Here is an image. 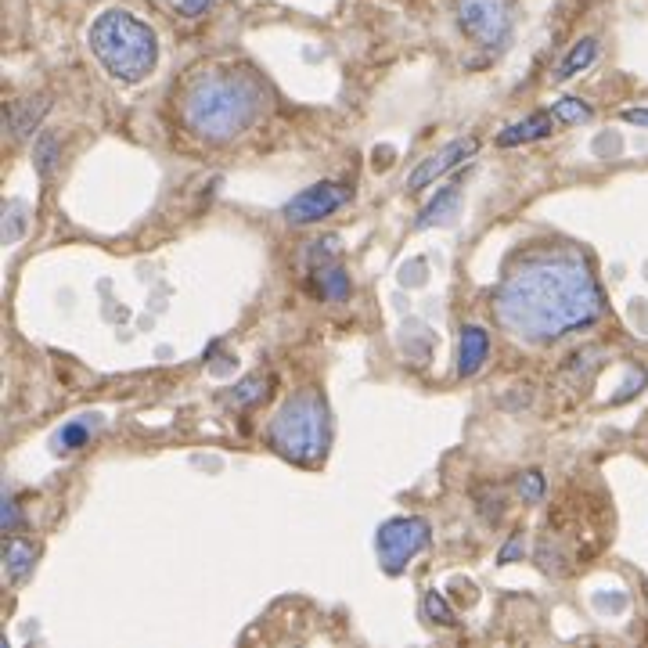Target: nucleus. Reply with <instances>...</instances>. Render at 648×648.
I'll use <instances>...</instances> for the list:
<instances>
[{"label": "nucleus", "mask_w": 648, "mask_h": 648, "mask_svg": "<svg viewBox=\"0 0 648 648\" xmlns=\"http://www.w3.org/2000/svg\"><path fill=\"white\" fill-rule=\"evenodd\" d=\"M605 299L591 267L576 256H544L508 274L497 292L504 328L526 342H551L602 317Z\"/></svg>", "instance_id": "f257e3e1"}, {"label": "nucleus", "mask_w": 648, "mask_h": 648, "mask_svg": "<svg viewBox=\"0 0 648 648\" xmlns=\"http://www.w3.org/2000/svg\"><path fill=\"white\" fill-rule=\"evenodd\" d=\"M263 94L242 72H220L209 80H198L188 94V126L206 141H227V137L249 130L260 116Z\"/></svg>", "instance_id": "f03ea898"}, {"label": "nucleus", "mask_w": 648, "mask_h": 648, "mask_svg": "<svg viewBox=\"0 0 648 648\" xmlns=\"http://www.w3.org/2000/svg\"><path fill=\"white\" fill-rule=\"evenodd\" d=\"M87 44L101 69L119 83H141L159 62V36L148 22L123 8H108L94 18Z\"/></svg>", "instance_id": "7ed1b4c3"}, {"label": "nucleus", "mask_w": 648, "mask_h": 648, "mask_svg": "<svg viewBox=\"0 0 648 648\" xmlns=\"http://www.w3.org/2000/svg\"><path fill=\"white\" fill-rule=\"evenodd\" d=\"M270 443L278 454L292 461H314L324 454L328 443V411L317 396L303 393L296 400H288L278 411V418L270 422Z\"/></svg>", "instance_id": "20e7f679"}, {"label": "nucleus", "mask_w": 648, "mask_h": 648, "mask_svg": "<svg viewBox=\"0 0 648 648\" xmlns=\"http://www.w3.org/2000/svg\"><path fill=\"white\" fill-rule=\"evenodd\" d=\"M378 548V562L386 573H400V569L418 558L425 548H429V522L425 519H389L375 537Z\"/></svg>", "instance_id": "39448f33"}, {"label": "nucleus", "mask_w": 648, "mask_h": 648, "mask_svg": "<svg viewBox=\"0 0 648 648\" xmlns=\"http://www.w3.org/2000/svg\"><path fill=\"white\" fill-rule=\"evenodd\" d=\"M458 26L479 47H501L512 33V4L508 0H458Z\"/></svg>", "instance_id": "423d86ee"}, {"label": "nucleus", "mask_w": 648, "mask_h": 648, "mask_svg": "<svg viewBox=\"0 0 648 648\" xmlns=\"http://www.w3.org/2000/svg\"><path fill=\"white\" fill-rule=\"evenodd\" d=\"M342 202H346V191H342L339 184H332V180H321V184L299 191V195L288 202L285 220L288 224H317L324 216H332Z\"/></svg>", "instance_id": "0eeeda50"}, {"label": "nucleus", "mask_w": 648, "mask_h": 648, "mask_svg": "<svg viewBox=\"0 0 648 648\" xmlns=\"http://www.w3.org/2000/svg\"><path fill=\"white\" fill-rule=\"evenodd\" d=\"M476 148H479L476 137H458V141H450L447 148H440L436 155H429V159H422L418 166H414V173L407 177V191L429 188L436 177H443L447 170H454V166H461L465 159H472Z\"/></svg>", "instance_id": "6e6552de"}, {"label": "nucleus", "mask_w": 648, "mask_h": 648, "mask_svg": "<svg viewBox=\"0 0 648 648\" xmlns=\"http://www.w3.org/2000/svg\"><path fill=\"white\" fill-rule=\"evenodd\" d=\"M558 126V116L555 112H533L530 119H522V123H512L508 130L497 134V144L501 148H515V144H530V141H540V137H551Z\"/></svg>", "instance_id": "1a4fd4ad"}, {"label": "nucleus", "mask_w": 648, "mask_h": 648, "mask_svg": "<svg viewBox=\"0 0 648 648\" xmlns=\"http://www.w3.org/2000/svg\"><path fill=\"white\" fill-rule=\"evenodd\" d=\"M486 353H490V335L479 328V324H468L461 328V342H458V375L472 378L483 368Z\"/></svg>", "instance_id": "9d476101"}, {"label": "nucleus", "mask_w": 648, "mask_h": 648, "mask_svg": "<svg viewBox=\"0 0 648 648\" xmlns=\"http://www.w3.org/2000/svg\"><path fill=\"white\" fill-rule=\"evenodd\" d=\"M47 108H51V101L47 98H26V101H15V105L8 108V130L15 141H26V137H33V130L40 126V119L47 116Z\"/></svg>", "instance_id": "9b49d317"}, {"label": "nucleus", "mask_w": 648, "mask_h": 648, "mask_svg": "<svg viewBox=\"0 0 648 648\" xmlns=\"http://www.w3.org/2000/svg\"><path fill=\"white\" fill-rule=\"evenodd\" d=\"M33 562H36V548L29 540L11 537L8 544H4V573H8L11 584H22L29 576V569H33Z\"/></svg>", "instance_id": "f8f14e48"}, {"label": "nucleus", "mask_w": 648, "mask_h": 648, "mask_svg": "<svg viewBox=\"0 0 648 648\" xmlns=\"http://www.w3.org/2000/svg\"><path fill=\"white\" fill-rule=\"evenodd\" d=\"M598 58V40L594 36H584V40H576L573 47H569V54L558 62V72H555V80H573L576 72H584L587 65Z\"/></svg>", "instance_id": "ddd939ff"}, {"label": "nucleus", "mask_w": 648, "mask_h": 648, "mask_svg": "<svg viewBox=\"0 0 648 648\" xmlns=\"http://www.w3.org/2000/svg\"><path fill=\"white\" fill-rule=\"evenodd\" d=\"M458 188H454V184H450V188H440L436 191V198H432L429 206L422 209V216H418V220H414V227H418V231H422V227H432V224H443V220H450V216H454V209H458Z\"/></svg>", "instance_id": "4468645a"}, {"label": "nucleus", "mask_w": 648, "mask_h": 648, "mask_svg": "<svg viewBox=\"0 0 648 648\" xmlns=\"http://www.w3.org/2000/svg\"><path fill=\"white\" fill-rule=\"evenodd\" d=\"M317 288L324 299H346L350 296V274L342 267H321L317 270Z\"/></svg>", "instance_id": "2eb2a0df"}, {"label": "nucleus", "mask_w": 648, "mask_h": 648, "mask_svg": "<svg viewBox=\"0 0 648 648\" xmlns=\"http://www.w3.org/2000/svg\"><path fill=\"white\" fill-rule=\"evenodd\" d=\"M90 429H94V422H87V418H80V422H69L62 432H58V450H76L83 447V443L90 440Z\"/></svg>", "instance_id": "dca6fc26"}, {"label": "nucleus", "mask_w": 648, "mask_h": 648, "mask_svg": "<svg viewBox=\"0 0 648 648\" xmlns=\"http://www.w3.org/2000/svg\"><path fill=\"white\" fill-rule=\"evenodd\" d=\"M54 155H58V141H54L51 134H40V141H36V148H33V166L40 177H51Z\"/></svg>", "instance_id": "f3484780"}, {"label": "nucleus", "mask_w": 648, "mask_h": 648, "mask_svg": "<svg viewBox=\"0 0 648 648\" xmlns=\"http://www.w3.org/2000/svg\"><path fill=\"white\" fill-rule=\"evenodd\" d=\"M558 116V123H587L591 119V105L587 101H580V98H562V101H555V108H551Z\"/></svg>", "instance_id": "a211bd4d"}, {"label": "nucleus", "mask_w": 648, "mask_h": 648, "mask_svg": "<svg viewBox=\"0 0 648 648\" xmlns=\"http://www.w3.org/2000/svg\"><path fill=\"white\" fill-rule=\"evenodd\" d=\"M425 616H429L432 623H440V627H454V609L447 605V598H443L440 591H429L425 594Z\"/></svg>", "instance_id": "6ab92c4d"}, {"label": "nucleus", "mask_w": 648, "mask_h": 648, "mask_svg": "<svg viewBox=\"0 0 648 648\" xmlns=\"http://www.w3.org/2000/svg\"><path fill=\"white\" fill-rule=\"evenodd\" d=\"M267 393V382H263L260 375H252V378H242L238 386H234V393H231V400L238 407H249V404H256L260 396Z\"/></svg>", "instance_id": "aec40b11"}, {"label": "nucleus", "mask_w": 648, "mask_h": 648, "mask_svg": "<svg viewBox=\"0 0 648 648\" xmlns=\"http://www.w3.org/2000/svg\"><path fill=\"white\" fill-rule=\"evenodd\" d=\"M22 234H26V209H22V202H11L8 227H4V245H15Z\"/></svg>", "instance_id": "412c9836"}, {"label": "nucleus", "mask_w": 648, "mask_h": 648, "mask_svg": "<svg viewBox=\"0 0 648 648\" xmlns=\"http://www.w3.org/2000/svg\"><path fill=\"white\" fill-rule=\"evenodd\" d=\"M519 497H522V501L537 504L540 497H544V476H540V472H522V476H519Z\"/></svg>", "instance_id": "4be33fe9"}, {"label": "nucleus", "mask_w": 648, "mask_h": 648, "mask_svg": "<svg viewBox=\"0 0 648 648\" xmlns=\"http://www.w3.org/2000/svg\"><path fill=\"white\" fill-rule=\"evenodd\" d=\"M0 522H4V533L18 530V501L15 497H4V508H0Z\"/></svg>", "instance_id": "5701e85b"}, {"label": "nucleus", "mask_w": 648, "mask_h": 648, "mask_svg": "<svg viewBox=\"0 0 648 648\" xmlns=\"http://www.w3.org/2000/svg\"><path fill=\"white\" fill-rule=\"evenodd\" d=\"M519 555H522V537H519V533H515V537L508 540V544H504L501 562H504V566H508V562H515V558H519Z\"/></svg>", "instance_id": "b1692460"}, {"label": "nucleus", "mask_w": 648, "mask_h": 648, "mask_svg": "<svg viewBox=\"0 0 648 648\" xmlns=\"http://www.w3.org/2000/svg\"><path fill=\"white\" fill-rule=\"evenodd\" d=\"M623 123H638V126H648V108H623L620 112Z\"/></svg>", "instance_id": "393cba45"}, {"label": "nucleus", "mask_w": 648, "mask_h": 648, "mask_svg": "<svg viewBox=\"0 0 648 648\" xmlns=\"http://www.w3.org/2000/svg\"><path fill=\"white\" fill-rule=\"evenodd\" d=\"M209 8V0H180V11L188 18H195V15H202V11Z\"/></svg>", "instance_id": "a878e982"}]
</instances>
